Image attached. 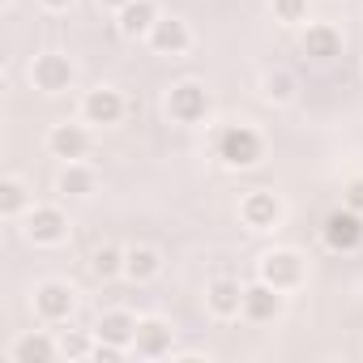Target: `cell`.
Instances as JSON below:
<instances>
[{"label":"cell","mask_w":363,"mask_h":363,"mask_svg":"<svg viewBox=\"0 0 363 363\" xmlns=\"http://www.w3.org/2000/svg\"><path fill=\"white\" fill-rule=\"evenodd\" d=\"M214 154L223 167L231 171H244V167H257L261 154H265V141L252 124H223L218 137H214Z\"/></svg>","instance_id":"1"},{"label":"cell","mask_w":363,"mask_h":363,"mask_svg":"<svg viewBox=\"0 0 363 363\" xmlns=\"http://www.w3.org/2000/svg\"><path fill=\"white\" fill-rule=\"evenodd\" d=\"M257 278L269 282V286H278V291L286 295V291L303 286V278H308V261H303L295 248H274V252H265V257L257 261Z\"/></svg>","instance_id":"2"},{"label":"cell","mask_w":363,"mask_h":363,"mask_svg":"<svg viewBox=\"0 0 363 363\" xmlns=\"http://www.w3.org/2000/svg\"><path fill=\"white\" fill-rule=\"evenodd\" d=\"M77 312V291L60 278H48L35 286V316L48 320V325H65L69 316Z\"/></svg>","instance_id":"3"},{"label":"cell","mask_w":363,"mask_h":363,"mask_svg":"<svg viewBox=\"0 0 363 363\" xmlns=\"http://www.w3.org/2000/svg\"><path fill=\"white\" fill-rule=\"evenodd\" d=\"M167 116L175 124H201L210 116V90L201 82H179L167 94Z\"/></svg>","instance_id":"4"},{"label":"cell","mask_w":363,"mask_h":363,"mask_svg":"<svg viewBox=\"0 0 363 363\" xmlns=\"http://www.w3.org/2000/svg\"><path fill=\"white\" fill-rule=\"evenodd\" d=\"M30 82H35V90H43V94H65V90L77 82V69H73V60H69L65 52H43V56H35V65H30Z\"/></svg>","instance_id":"5"},{"label":"cell","mask_w":363,"mask_h":363,"mask_svg":"<svg viewBox=\"0 0 363 363\" xmlns=\"http://www.w3.org/2000/svg\"><path fill=\"white\" fill-rule=\"evenodd\" d=\"M124 111H128V103H124V94H120L116 86H94V90H86V99H82V120L94 124V128L120 124Z\"/></svg>","instance_id":"6"},{"label":"cell","mask_w":363,"mask_h":363,"mask_svg":"<svg viewBox=\"0 0 363 363\" xmlns=\"http://www.w3.org/2000/svg\"><path fill=\"white\" fill-rule=\"evenodd\" d=\"M133 337H137V316H133V312H124V308L103 312L99 325H94V342H99L94 354H99V350H111V354L133 350Z\"/></svg>","instance_id":"7"},{"label":"cell","mask_w":363,"mask_h":363,"mask_svg":"<svg viewBox=\"0 0 363 363\" xmlns=\"http://www.w3.org/2000/svg\"><path fill=\"white\" fill-rule=\"evenodd\" d=\"M320 235H325V244L333 248V252H354L359 244H363V214L359 210H333L329 218H325V227H320Z\"/></svg>","instance_id":"8"},{"label":"cell","mask_w":363,"mask_h":363,"mask_svg":"<svg viewBox=\"0 0 363 363\" xmlns=\"http://www.w3.org/2000/svg\"><path fill=\"white\" fill-rule=\"evenodd\" d=\"M240 218H244L248 231H274V227L282 223V201H278V193H269V189L248 193V197L240 201Z\"/></svg>","instance_id":"9"},{"label":"cell","mask_w":363,"mask_h":363,"mask_svg":"<svg viewBox=\"0 0 363 363\" xmlns=\"http://www.w3.org/2000/svg\"><path fill=\"white\" fill-rule=\"evenodd\" d=\"M26 235H30L35 244H43V248L60 244V240L69 235L65 210H60V206H30V210H26Z\"/></svg>","instance_id":"10"},{"label":"cell","mask_w":363,"mask_h":363,"mask_svg":"<svg viewBox=\"0 0 363 363\" xmlns=\"http://www.w3.org/2000/svg\"><path fill=\"white\" fill-rule=\"evenodd\" d=\"M48 150H52V158L82 162L86 150H90V133H86V124H69V120L52 124V128H48Z\"/></svg>","instance_id":"11"},{"label":"cell","mask_w":363,"mask_h":363,"mask_svg":"<svg viewBox=\"0 0 363 363\" xmlns=\"http://www.w3.org/2000/svg\"><path fill=\"white\" fill-rule=\"evenodd\" d=\"M244 316H248L252 325H269V320H278V316H282V291L257 278L252 286H244Z\"/></svg>","instance_id":"12"},{"label":"cell","mask_w":363,"mask_h":363,"mask_svg":"<svg viewBox=\"0 0 363 363\" xmlns=\"http://www.w3.org/2000/svg\"><path fill=\"white\" fill-rule=\"evenodd\" d=\"M171 346H175V329H171L167 320H158V316L137 320L133 350H137L141 359H162V354H171Z\"/></svg>","instance_id":"13"},{"label":"cell","mask_w":363,"mask_h":363,"mask_svg":"<svg viewBox=\"0 0 363 363\" xmlns=\"http://www.w3.org/2000/svg\"><path fill=\"white\" fill-rule=\"evenodd\" d=\"M150 48L158 56H184L193 48V30L184 18H158L154 30H150Z\"/></svg>","instance_id":"14"},{"label":"cell","mask_w":363,"mask_h":363,"mask_svg":"<svg viewBox=\"0 0 363 363\" xmlns=\"http://www.w3.org/2000/svg\"><path fill=\"white\" fill-rule=\"evenodd\" d=\"M299 48H303V56H308V60L329 65V60H337V56H342V30H337V26H329V22H312V26L303 30Z\"/></svg>","instance_id":"15"},{"label":"cell","mask_w":363,"mask_h":363,"mask_svg":"<svg viewBox=\"0 0 363 363\" xmlns=\"http://www.w3.org/2000/svg\"><path fill=\"white\" fill-rule=\"evenodd\" d=\"M206 308L218 316V320H235L244 316V286L235 278H214L206 286Z\"/></svg>","instance_id":"16"},{"label":"cell","mask_w":363,"mask_h":363,"mask_svg":"<svg viewBox=\"0 0 363 363\" xmlns=\"http://www.w3.org/2000/svg\"><path fill=\"white\" fill-rule=\"evenodd\" d=\"M154 22H158L154 0H128V5L116 13V26H120V35H124V39H150Z\"/></svg>","instance_id":"17"},{"label":"cell","mask_w":363,"mask_h":363,"mask_svg":"<svg viewBox=\"0 0 363 363\" xmlns=\"http://www.w3.org/2000/svg\"><path fill=\"white\" fill-rule=\"evenodd\" d=\"M60 354V342L48 337V333H22L13 346H9V359L13 363H52Z\"/></svg>","instance_id":"18"},{"label":"cell","mask_w":363,"mask_h":363,"mask_svg":"<svg viewBox=\"0 0 363 363\" xmlns=\"http://www.w3.org/2000/svg\"><path fill=\"white\" fill-rule=\"evenodd\" d=\"M162 274V252L150 248V244H137V248H124V278L133 282H150Z\"/></svg>","instance_id":"19"},{"label":"cell","mask_w":363,"mask_h":363,"mask_svg":"<svg viewBox=\"0 0 363 363\" xmlns=\"http://www.w3.org/2000/svg\"><path fill=\"white\" fill-rule=\"evenodd\" d=\"M56 189L65 197H90L94 193V171L82 167V162H65V171L56 175Z\"/></svg>","instance_id":"20"},{"label":"cell","mask_w":363,"mask_h":363,"mask_svg":"<svg viewBox=\"0 0 363 363\" xmlns=\"http://www.w3.org/2000/svg\"><path fill=\"white\" fill-rule=\"evenodd\" d=\"M90 274L94 278H116V274H124V248H116V244H99L94 252H90Z\"/></svg>","instance_id":"21"},{"label":"cell","mask_w":363,"mask_h":363,"mask_svg":"<svg viewBox=\"0 0 363 363\" xmlns=\"http://www.w3.org/2000/svg\"><path fill=\"white\" fill-rule=\"evenodd\" d=\"M26 206H30L26 184L22 179H5V184H0V218H22Z\"/></svg>","instance_id":"22"},{"label":"cell","mask_w":363,"mask_h":363,"mask_svg":"<svg viewBox=\"0 0 363 363\" xmlns=\"http://www.w3.org/2000/svg\"><path fill=\"white\" fill-rule=\"evenodd\" d=\"M261 94H265L269 103H291V99H295V77H291L286 69H274V73L261 77Z\"/></svg>","instance_id":"23"},{"label":"cell","mask_w":363,"mask_h":363,"mask_svg":"<svg viewBox=\"0 0 363 363\" xmlns=\"http://www.w3.org/2000/svg\"><path fill=\"white\" fill-rule=\"evenodd\" d=\"M94 346H99V342H90V337L77 333V329H65V333H60V354H69V359H86V354H94Z\"/></svg>","instance_id":"24"},{"label":"cell","mask_w":363,"mask_h":363,"mask_svg":"<svg viewBox=\"0 0 363 363\" xmlns=\"http://www.w3.org/2000/svg\"><path fill=\"white\" fill-rule=\"evenodd\" d=\"M274 18L286 22V26L303 22V18H308V0H274Z\"/></svg>","instance_id":"25"},{"label":"cell","mask_w":363,"mask_h":363,"mask_svg":"<svg viewBox=\"0 0 363 363\" xmlns=\"http://www.w3.org/2000/svg\"><path fill=\"white\" fill-rule=\"evenodd\" d=\"M350 210H363V179H354V184H350Z\"/></svg>","instance_id":"26"},{"label":"cell","mask_w":363,"mask_h":363,"mask_svg":"<svg viewBox=\"0 0 363 363\" xmlns=\"http://www.w3.org/2000/svg\"><path fill=\"white\" fill-rule=\"evenodd\" d=\"M43 9H52V13H65V9H73V0H39Z\"/></svg>","instance_id":"27"},{"label":"cell","mask_w":363,"mask_h":363,"mask_svg":"<svg viewBox=\"0 0 363 363\" xmlns=\"http://www.w3.org/2000/svg\"><path fill=\"white\" fill-rule=\"evenodd\" d=\"M99 5H103V9H116V13H120V9L128 5V0H99Z\"/></svg>","instance_id":"28"}]
</instances>
